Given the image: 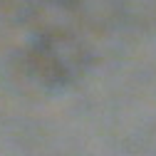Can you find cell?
Masks as SVG:
<instances>
[{
	"instance_id": "6da1fadb",
	"label": "cell",
	"mask_w": 156,
	"mask_h": 156,
	"mask_svg": "<svg viewBox=\"0 0 156 156\" xmlns=\"http://www.w3.org/2000/svg\"><path fill=\"white\" fill-rule=\"evenodd\" d=\"M84 62L87 52L82 50V45L62 32L42 35L40 40H35V45L27 52V67L32 77L47 87H60L72 82L82 72Z\"/></svg>"
}]
</instances>
